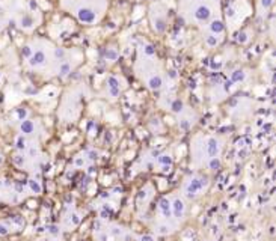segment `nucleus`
<instances>
[{"instance_id":"obj_1","label":"nucleus","mask_w":276,"mask_h":241,"mask_svg":"<svg viewBox=\"0 0 276 241\" xmlns=\"http://www.w3.org/2000/svg\"><path fill=\"white\" fill-rule=\"evenodd\" d=\"M60 5L77 18L80 24L94 26L103 18L109 0H62Z\"/></svg>"},{"instance_id":"obj_2","label":"nucleus","mask_w":276,"mask_h":241,"mask_svg":"<svg viewBox=\"0 0 276 241\" xmlns=\"http://www.w3.org/2000/svg\"><path fill=\"white\" fill-rule=\"evenodd\" d=\"M217 0H180V17L187 24L205 26L210 20L217 17Z\"/></svg>"},{"instance_id":"obj_3","label":"nucleus","mask_w":276,"mask_h":241,"mask_svg":"<svg viewBox=\"0 0 276 241\" xmlns=\"http://www.w3.org/2000/svg\"><path fill=\"white\" fill-rule=\"evenodd\" d=\"M136 74L151 90H160L164 84V76L161 73V66L156 57H147L143 54H137V60L134 65Z\"/></svg>"},{"instance_id":"obj_4","label":"nucleus","mask_w":276,"mask_h":241,"mask_svg":"<svg viewBox=\"0 0 276 241\" xmlns=\"http://www.w3.org/2000/svg\"><path fill=\"white\" fill-rule=\"evenodd\" d=\"M30 48H32V53L26 59V63H27L29 68H32V70H44V68L50 66L53 45L48 41H44V39L33 41V42H30Z\"/></svg>"},{"instance_id":"obj_5","label":"nucleus","mask_w":276,"mask_h":241,"mask_svg":"<svg viewBox=\"0 0 276 241\" xmlns=\"http://www.w3.org/2000/svg\"><path fill=\"white\" fill-rule=\"evenodd\" d=\"M150 23H151V27L153 30L161 35L164 33L166 27H167V12L164 9L163 5L160 3H153L151 8H150Z\"/></svg>"},{"instance_id":"obj_6","label":"nucleus","mask_w":276,"mask_h":241,"mask_svg":"<svg viewBox=\"0 0 276 241\" xmlns=\"http://www.w3.org/2000/svg\"><path fill=\"white\" fill-rule=\"evenodd\" d=\"M207 184H208V181H207V178L205 176H192L187 182H186V185H184V192H186V195L189 196V198H195L198 196L205 187H207Z\"/></svg>"},{"instance_id":"obj_7","label":"nucleus","mask_w":276,"mask_h":241,"mask_svg":"<svg viewBox=\"0 0 276 241\" xmlns=\"http://www.w3.org/2000/svg\"><path fill=\"white\" fill-rule=\"evenodd\" d=\"M204 145H205L204 148H205V158H207V161L219 157L222 145H220V140L217 137H207Z\"/></svg>"},{"instance_id":"obj_8","label":"nucleus","mask_w":276,"mask_h":241,"mask_svg":"<svg viewBox=\"0 0 276 241\" xmlns=\"http://www.w3.org/2000/svg\"><path fill=\"white\" fill-rule=\"evenodd\" d=\"M106 87H107V97L110 98H118L121 93V81L115 76H109L106 80Z\"/></svg>"},{"instance_id":"obj_9","label":"nucleus","mask_w":276,"mask_h":241,"mask_svg":"<svg viewBox=\"0 0 276 241\" xmlns=\"http://www.w3.org/2000/svg\"><path fill=\"white\" fill-rule=\"evenodd\" d=\"M205 26H207L208 33H213V35H223V33H225V23H223V20L219 18V17H214V18L210 20Z\"/></svg>"},{"instance_id":"obj_10","label":"nucleus","mask_w":276,"mask_h":241,"mask_svg":"<svg viewBox=\"0 0 276 241\" xmlns=\"http://www.w3.org/2000/svg\"><path fill=\"white\" fill-rule=\"evenodd\" d=\"M171 208H172V212H174V217L177 219V220H181L183 217H184V211H186V205H184V201L183 199H180V198H177L174 203L171 205Z\"/></svg>"},{"instance_id":"obj_11","label":"nucleus","mask_w":276,"mask_h":241,"mask_svg":"<svg viewBox=\"0 0 276 241\" xmlns=\"http://www.w3.org/2000/svg\"><path fill=\"white\" fill-rule=\"evenodd\" d=\"M18 24H20V27L24 29V30H32L33 27H36V21H35V18H33L32 14H24V15H21Z\"/></svg>"},{"instance_id":"obj_12","label":"nucleus","mask_w":276,"mask_h":241,"mask_svg":"<svg viewBox=\"0 0 276 241\" xmlns=\"http://www.w3.org/2000/svg\"><path fill=\"white\" fill-rule=\"evenodd\" d=\"M246 79H247V73H246L243 68H234V70L229 73V80L233 81L234 84L243 83V81H246Z\"/></svg>"},{"instance_id":"obj_13","label":"nucleus","mask_w":276,"mask_h":241,"mask_svg":"<svg viewBox=\"0 0 276 241\" xmlns=\"http://www.w3.org/2000/svg\"><path fill=\"white\" fill-rule=\"evenodd\" d=\"M139 53L140 54H143V56H147V57H156V47L153 45V44H150V42H147V41H142L140 44H139Z\"/></svg>"},{"instance_id":"obj_14","label":"nucleus","mask_w":276,"mask_h":241,"mask_svg":"<svg viewBox=\"0 0 276 241\" xmlns=\"http://www.w3.org/2000/svg\"><path fill=\"white\" fill-rule=\"evenodd\" d=\"M204 42L208 48H216L220 42H222V35H213V33H207L205 38H204Z\"/></svg>"},{"instance_id":"obj_15","label":"nucleus","mask_w":276,"mask_h":241,"mask_svg":"<svg viewBox=\"0 0 276 241\" xmlns=\"http://www.w3.org/2000/svg\"><path fill=\"white\" fill-rule=\"evenodd\" d=\"M35 128H36V124L32 119H24L20 124V131L23 134H32V133H35Z\"/></svg>"},{"instance_id":"obj_16","label":"nucleus","mask_w":276,"mask_h":241,"mask_svg":"<svg viewBox=\"0 0 276 241\" xmlns=\"http://www.w3.org/2000/svg\"><path fill=\"white\" fill-rule=\"evenodd\" d=\"M275 0H258V14L260 15H267V12L272 9Z\"/></svg>"},{"instance_id":"obj_17","label":"nucleus","mask_w":276,"mask_h":241,"mask_svg":"<svg viewBox=\"0 0 276 241\" xmlns=\"http://www.w3.org/2000/svg\"><path fill=\"white\" fill-rule=\"evenodd\" d=\"M169 109H171L174 113H178V115H180V113L184 112L186 107H184V103H183L180 98H174V100L169 103Z\"/></svg>"},{"instance_id":"obj_18","label":"nucleus","mask_w":276,"mask_h":241,"mask_svg":"<svg viewBox=\"0 0 276 241\" xmlns=\"http://www.w3.org/2000/svg\"><path fill=\"white\" fill-rule=\"evenodd\" d=\"M160 211H161V214H163L164 219H171L172 208H171V202H169V199H161V201H160Z\"/></svg>"},{"instance_id":"obj_19","label":"nucleus","mask_w":276,"mask_h":241,"mask_svg":"<svg viewBox=\"0 0 276 241\" xmlns=\"http://www.w3.org/2000/svg\"><path fill=\"white\" fill-rule=\"evenodd\" d=\"M104 56H106V59H107L109 62H115V60H118L119 51L116 50V48H113V47H109V48H106Z\"/></svg>"},{"instance_id":"obj_20","label":"nucleus","mask_w":276,"mask_h":241,"mask_svg":"<svg viewBox=\"0 0 276 241\" xmlns=\"http://www.w3.org/2000/svg\"><path fill=\"white\" fill-rule=\"evenodd\" d=\"M249 39H250V36H249L247 30H240L236 35V41L238 44H246V42H249Z\"/></svg>"},{"instance_id":"obj_21","label":"nucleus","mask_w":276,"mask_h":241,"mask_svg":"<svg viewBox=\"0 0 276 241\" xmlns=\"http://www.w3.org/2000/svg\"><path fill=\"white\" fill-rule=\"evenodd\" d=\"M29 185H30L32 192H33V193H36V195L41 193V190H42V188H41V185H40V182H38V181H35V179H30V181H29Z\"/></svg>"},{"instance_id":"obj_22","label":"nucleus","mask_w":276,"mask_h":241,"mask_svg":"<svg viewBox=\"0 0 276 241\" xmlns=\"http://www.w3.org/2000/svg\"><path fill=\"white\" fill-rule=\"evenodd\" d=\"M158 163L164 166V169H169V164H171V157L169 155H160L158 157Z\"/></svg>"},{"instance_id":"obj_23","label":"nucleus","mask_w":276,"mask_h":241,"mask_svg":"<svg viewBox=\"0 0 276 241\" xmlns=\"http://www.w3.org/2000/svg\"><path fill=\"white\" fill-rule=\"evenodd\" d=\"M208 166H210V169H213V170L219 169V166H220L219 157H216V158H211V160H208Z\"/></svg>"},{"instance_id":"obj_24","label":"nucleus","mask_w":276,"mask_h":241,"mask_svg":"<svg viewBox=\"0 0 276 241\" xmlns=\"http://www.w3.org/2000/svg\"><path fill=\"white\" fill-rule=\"evenodd\" d=\"M17 148H18V149H24V148H26V139H24L23 136H20V137L17 139Z\"/></svg>"},{"instance_id":"obj_25","label":"nucleus","mask_w":276,"mask_h":241,"mask_svg":"<svg viewBox=\"0 0 276 241\" xmlns=\"http://www.w3.org/2000/svg\"><path fill=\"white\" fill-rule=\"evenodd\" d=\"M9 234V228L5 223H0V235H8Z\"/></svg>"},{"instance_id":"obj_26","label":"nucleus","mask_w":276,"mask_h":241,"mask_svg":"<svg viewBox=\"0 0 276 241\" xmlns=\"http://www.w3.org/2000/svg\"><path fill=\"white\" fill-rule=\"evenodd\" d=\"M158 234H167L169 232V225H161V226H158Z\"/></svg>"},{"instance_id":"obj_27","label":"nucleus","mask_w":276,"mask_h":241,"mask_svg":"<svg viewBox=\"0 0 276 241\" xmlns=\"http://www.w3.org/2000/svg\"><path fill=\"white\" fill-rule=\"evenodd\" d=\"M14 163L18 164V166H23V164H24V158H23L21 155H15V157H14Z\"/></svg>"},{"instance_id":"obj_28","label":"nucleus","mask_w":276,"mask_h":241,"mask_svg":"<svg viewBox=\"0 0 276 241\" xmlns=\"http://www.w3.org/2000/svg\"><path fill=\"white\" fill-rule=\"evenodd\" d=\"M18 118H20V120H24L26 119V115H27V112L26 110H23V109H18Z\"/></svg>"},{"instance_id":"obj_29","label":"nucleus","mask_w":276,"mask_h":241,"mask_svg":"<svg viewBox=\"0 0 276 241\" xmlns=\"http://www.w3.org/2000/svg\"><path fill=\"white\" fill-rule=\"evenodd\" d=\"M140 241H156V240L151 235H143V237H140Z\"/></svg>"},{"instance_id":"obj_30","label":"nucleus","mask_w":276,"mask_h":241,"mask_svg":"<svg viewBox=\"0 0 276 241\" xmlns=\"http://www.w3.org/2000/svg\"><path fill=\"white\" fill-rule=\"evenodd\" d=\"M36 152H38V151H36V148H33V146H32V148H30V149H29V155H30V157H33V155H36Z\"/></svg>"},{"instance_id":"obj_31","label":"nucleus","mask_w":276,"mask_h":241,"mask_svg":"<svg viewBox=\"0 0 276 241\" xmlns=\"http://www.w3.org/2000/svg\"><path fill=\"white\" fill-rule=\"evenodd\" d=\"M89 155H91V157H89V158H92V160H94V158H97V155H98V152H97V151H89Z\"/></svg>"},{"instance_id":"obj_32","label":"nucleus","mask_w":276,"mask_h":241,"mask_svg":"<svg viewBox=\"0 0 276 241\" xmlns=\"http://www.w3.org/2000/svg\"><path fill=\"white\" fill-rule=\"evenodd\" d=\"M83 163H85V160H83V158H77V160H76V164H77V166H81Z\"/></svg>"},{"instance_id":"obj_33","label":"nucleus","mask_w":276,"mask_h":241,"mask_svg":"<svg viewBox=\"0 0 276 241\" xmlns=\"http://www.w3.org/2000/svg\"><path fill=\"white\" fill-rule=\"evenodd\" d=\"M0 79H2V76H0Z\"/></svg>"}]
</instances>
